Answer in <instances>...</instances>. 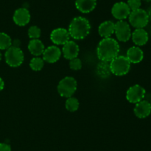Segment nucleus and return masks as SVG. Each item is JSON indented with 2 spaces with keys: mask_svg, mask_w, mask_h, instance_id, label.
Returning <instances> with one entry per match:
<instances>
[{
  "mask_svg": "<svg viewBox=\"0 0 151 151\" xmlns=\"http://www.w3.org/2000/svg\"><path fill=\"white\" fill-rule=\"evenodd\" d=\"M144 1H147V2H150V1H151V0H144Z\"/></svg>",
  "mask_w": 151,
  "mask_h": 151,
  "instance_id": "obj_32",
  "label": "nucleus"
},
{
  "mask_svg": "<svg viewBox=\"0 0 151 151\" xmlns=\"http://www.w3.org/2000/svg\"><path fill=\"white\" fill-rule=\"evenodd\" d=\"M61 50L58 46L51 45L45 48L43 53V58L44 62L50 64L55 63L61 56Z\"/></svg>",
  "mask_w": 151,
  "mask_h": 151,
  "instance_id": "obj_11",
  "label": "nucleus"
},
{
  "mask_svg": "<svg viewBox=\"0 0 151 151\" xmlns=\"http://www.w3.org/2000/svg\"><path fill=\"white\" fill-rule=\"evenodd\" d=\"M12 39L5 33L0 32V50H7L11 47Z\"/></svg>",
  "mask_w": 151,
  "mask_h": 151,
  "instance_id": "obj_23",
  "label": "nucleus"
},
{
  "mask_svg": "<svg viewBox=\"0 0 151 151\" xmlns=\"http://www.w3.org/2000/svg\"><path fill=\"white\" fill-rule=\"evenodd\" d=\"M44 66V61L39 56H35L29 62V67L34 71H40Z\"/></svg>",
  "mask_w": 151,
  "mask_h": 151,
  "instance_id": "obj_22",
  "label": "nucleus"
},
{
  "mask_svg": "<svg viewBox=\"0 0 151 151\" xmlns=\"http://www.w3.org/2000/svg\"><path fill=\"white\" fill-rule=\"evenodd\" d=\"M127 4L129 7L130 10L133 11V10L140 8L142 5V1L141 0H128Z\"/></svg>",
  "mask_w": 151,
  "mask_h": 151,
  "instance_id": "obj_26",
  "label": "nucleus"
},
{
  "mask_svg": "<svg viewBox=\"0 0 151 151\" xmlns=\"http://www.w3.org/2000/svg\"><path fill=\"white\" fill-rule=\"evenodd\" d=\"M91 30V25L86 18L78 16L74 18L69 26V33L70 37L75 40L85 38L89 34Z\"/></svg>",
  "mask_w": 151,
  "mask_h": 151,
  "instance_id": "obj_2",
  "label": "nucleus"
},
{
  "mask_svg": "<svg viewBox=\"0 0 151 151\" xmlns=\"http://www.w3.org/2000/svg\"><path fill=\"white\" fill-rule=\"evenodd\" d=\"M77 87L78 83L75 78L72 76H66L59 81L57 90L60 96L69 98L73 96L76 92Z\"/></svg>",
  "mask_w": 151,
  "mask_h": 151,
  "instance_id": "obj_4",
  "label": "nucleus"
},
{
  "mask_svg": "<svg viewBox=\"0 0 151 151\" xmlns=\"http://www.w3.org/2000/svg\"><path fill=\"white\" fill-rule=\"evenodd\" d=\"M126 57L132 64H138L144 59V53L138 46L130 47L126 53Z\"/></svg>",
  "mask_w": 151,
  "mask_h": 151,
  "instance_id": "obj_16",
  "label": "nucleus"
},
{
  "mask_svg": "<svg viewBox=\"0 0 151 151\" xmlns=\"http://www.w3.org/2000/svg\"><path fill=\"white\" fill-rule=\"evenodd\" d=\"M28 36L31 38V39H37L39 38L41 36V29L38 28L36 25H32L30 28L28 29Z\"/></svg>",
  "mask_w": 151,
  "mask_h": 151,
  "instance_id": "obj_24",
  "label": "nucleus"
},
{
  "mask_svg": "<svg viewBox=\"0 0 151 151\" xmlns=\"http://www.w3.org/2000/svg\"><path fill=\"white\" fill-rule=\"evenodd\" d=\"M115 23L112 21H105L102 22L98 28V33L103 38H109L114 33Z\"/></svg>",
  "mask_w": 151,
  "mask_h": 151,
  "instance_id": "obj_18",
  "label": "nucleus"
},
{
  "mask_svg": "<svg viewBox=\"0 0 151 151\" xmlns=\"http://www.w3.org/2000/svg\"><path fill=\"white\" fill-rule=\"evenodd\" d=\"M114 33L119 41L126 42L131 38V30L128 22L124 20H119L115 23Z\"/></svg>",
  "mask_w": 151,
  "mask_h": 151,
  "instance_id": "obj_7",
  "label": "nucleus"
},
{
  "mask_svg": "<svg viewBox=\"0 0 151 151\" xmlns=\"http://www.w3.org/2000/svg\"><path fill=\"white\" fill-rule=\"evenodd\" d=\"M136 116L139 118H145L151 113V104L147 100H142L136 104L134 108Z\"/></svg>",
  "mask_w": 151,
  "mask_h": 151,
  "instance_id": "obj_13",
  "label": "nucleus"
},
{
  "mask_svg": "<svg viewBox=\"0 0 151 151\" xmlns=\"http://www.w3.org/2000/svg\"><path fill=\"white\" fill-rule=\"evenodd\" d=\"M97 0H75V7L83 13H88L95 9Z\"/></svg>",
  "mask_w": 151,
  "mask_h": 151,
  "instance_id": "obj_17",
  "label": "nucleus"
},
{
  "mask_svg": "<svg viewBox=\"0 0 151 151\" xmlns=\"http://www.w3.org/2000/svg\"><path fill=\"white\" fill-rule=\"evenodd\" d=\"M133 42L137 46H143L148 41V33L144 28H137L131 33Z\"/></svg>",
  "mask_w": 151,
  "mask_h": 151,
  "instance_id": "obj_15",
  "label": "nucleus"
},
{
  "mask_svg": "<svg viewBox=\"0 0 151 151\" xmlns=\"http://www.w3.org/2000/svg\"><path fill=\"white\" fill-rule=\"evenodd\" d=\"M69 31L63 28H55L50 33V39L55 45H63L69 41Z\"/></svg>",
  "mask_w": 151,
  "mask_h": 151,
  "instance_id": "obj_9",
  "label": "nucleus"
},
{
  "mask_svg": "<svg viewBox=\"0 0 151 151\" xmlns=\"http://www.w3.org/2000/svg\"><path fill=\"white\" fill-rule=\"evenodd\" d=\"M1 58H2V55H1V53L0 52V61L1 60Z\"/></svg>",
  "mask_w": 151,
  "mask_h": 151,
  "instance_id": "obj_31",
  "label": "nucleus"
},
{
  "mask_svg": "<svg viewBox=\"0 0 151 151\" xmlns=\"http://www.w3.org/2000/svg\"><path fill=\"white\" fill-rule=\"evenodd\" d=\"M5 62L9 66L12 68H17L22 65V64L24 60V55L21 48L14 47H10L6 50L5 54Z\"/></svg>",
  "mask_w": 151,
  "mask_h": 151,
  "instance_id": "obj_5",
  "label": "nucleus"
},
{
  "mask_svg": "<svg viewBox=\"0 0 151 151\" xmlns=\"http://www.w3.org/2000/svg\"><path fill=\"white\" fill-rule=\"evenodd\" d=\"M21 46V41L19 38H15V39L12 40V44L11 47H18V48H20Z\"/></svg>",
  "mask_w": 151,
  "mask_h": 151,
  "instance_id": "obj_28",
  "label": "nucleus"
},
{
  "mask_svg": "<svg viewBox=\"0 0 151 151\" xmlns=\"http://www.w3.org/2000/svg\"><path fill=\"white\" fill-rule=\"evenodd\" d=\"M69 68L72 70H79L82 68V61L79 58L76 57L69 60Z\"/></svg>",
  "mask_w": 151,
  "mask_h": 151,
  "instance_id": "obj_25",
  "label": "nucleus"
},
{
  "mask_svg": "<svg viewBox=\"0 0 151 151\" xmlns=\"http://www.w3.org/2000/svg\"><path fill=\"white\" fill-rule=\"evenodd\" d=\"M96 74L100 78H107L111 74L110 64L109 62L100 61L96 67Z\"/></svg>",
  "mask_w": 151,
  "mask_h": 151,
  "instance_id": "obj_20",
  "label": "nucleus"
},
{
  "mask_svg": "<svg viewBox=\"0 0 151 151\" xmlns=\"http://www.w3.org/2000/svg\"><path fill=\"white\" fill-rule=\"evenodd\" d=\"M147 14H148V16H149V19H150L151 20V6L150 7H149L148 10H147Z\"/></svg>",
  "mask_w": 151,
  "mask_h": 151,
  "instance_id": "obj_30",
  "label": "nucleus"
},
{
  "mask_svg": "<svg viewBox=\"0 0 151 151\" xmlns=\"http://www.w3.org/2000/svg\"><path fill=\"white\" fill-rule=\"evenodd\" d=\"M119 43L111 37L103 38L97 45V55L100 61L110 62L119 55Z\"/></svg>",
  "mask_w": 151,
  "mask_h": 151,
  "instance_id": "obj_1",
  "label": "nucleus"
},
{
  "mask_svg": "<svg viewBox=\"0 0 151 151\" xmlns=\"http://www.w3.org/2000/svg\"><path fill=\"white\" fill-rule=\"evenodd\" d=\"M131 10L126 2L119 1L115 3L111 8V14L118 20H124L129 16Z\"/></svg>",
  "mask_w": 151,
  "mask_h": 151,
  "instance_id": "obj_10",
  "label": "nucleus"
},
{
  "mask_svg": "<svg viewBox=\"0 0 151 151\" xmlns=\"http://www.w3.org/2000/svg\"><path fill=\"white\" fill-rule=\"evenodd\" d=\"M0 151H11V147L6 143H0Z\"/></svg>",
  "mask_w": 151,
  "mask_h": 151,
  "instance_id": "obj_27",
  "label": "nucleus"
},
{
  "mask_svg": "<svg viewBox=\"0 0 151 151\" xmlns=\"http://www.w3.org/2000/svg\"><path fill=\"white\" fill-rule=\"evenodd\" d=\"M146 90L139 84H134L128 88L126 92V99L132 104H137L143 100L145 96Z\"/></svg>",
  "mask_w": 151,
  "mask_h": 151,
  "instance_id": "obj_8",
  "label": "nucleus"
},
{
  "mask_svg": "<svg viewBox=\"0 0 151 151\" xmlns=\"http://www.w3.org/2000/svg\"><path fill=\"white\" fill-rule=\"evenodd\" d=\"M111 73L118 76H125L129 72L131 63L125 56H119L112 59L110 62Z\"/></svg>",
  "mask_w": 151,
  "mask_h": 151,
  "instance_id": "obj_3",
  "label": "nucleus"
},
{
  "mask_svg": "<svg viewBox=\"0 0 151 151\" xmlns=\"http://www.w3.org/2000/svg\"><path fill=\"white\" fill-rule=\"evenodd\" d=\"M129 23L131 26L137 28H144L149 22V16L147 12L143 9L139 8L131 12L129 16Z\"/></svg>",
  "mask_w": 151,
  "mask_h": 151,
  "instance_id": "obj_6",
  "label": "nucleus"
},
{
  "mask_svg": "<svg viewBox=\"0 0 151 151\" xmlns=\"http://www.w3.org/2000/svg\"><path fill=\"white\" fill-rule=\"evenodd\" d=\"M27 47L31 54L33 55L34 56H41V55L43 54L44 50H45L44 44L38 38H37V39H31L28 43Z\"/></svg>",
  "mask_w": 151,
  "mask_h": 151,
  "instance_id": "obj_19",
  "label": "nucleus"
},
{
  "mask_svg": "<svg viewBox=\"0 0 151 151\" xmlns=\"http://www.w3.org/2000/svg\"><path fill=\"white\" fill-rule=\"evenodd\" d=\"M150 104H151V102H150Z\"/></svg>",
  "mask_w": 151,
  "mask_h": 151,
  "instance_id": "obj_33",
  "label": "nucleus"
},
{
  "mask_svg": "<svg viewBox=\"0 0 151 151\" xmlns=\"http://www.w3.org/2000/svg\"><path fill=\"white\" fill-rule=\"evenodd\" d=\"M79 50L78 44L75 41L69 40L66 44H63V48H62V53L65 59L71 60L74 58L78 57L79 54Z\"/></svg>",
  "mask_w": 151,
  "mask_h": 151,
  "instance_id": "obj_14",
  "label": "nucleus"
},
{
  "mask_svg": "<svg viewBox=\"0 0 151 151\" xmlns=\"http://www.w3.org/2000/svg\"><path fill=\"white\" fill-rule=\"evenodd\" d=\"M4 87V81H3L2 78L0 77V91L3 90Z\"/></svg>",
  "mask_w": 151,
  "mask_h": 151,
  "instance_id": "obj_29",
  "label": "nucleus"
},
{
  "mask_svg": "<svg viewBox=\"0 0 151 151\" xmlns=\"http://www.w3.org/2000/svg\"><path fill=\"white\" fill-rule=\"evenodd\" d=\"M30 13L25 7H20L16 10L13 14V19L15 24L19 26H25L30 21Z\"/></svg>",
  "mask_w": 151,
  "mask_h": 151,
  "instance_id": "obj_12",
  "label": "nucleus"
},
{
  "mask_svg": "<svg viewBox=\"0 0 151 151\" xmlns=\"http://www.w3.org/2000/svg\"><path fill=\"white\" fill-rule=\"evenodd\" d=\"M80 106L79 101L78 100V99H76L75 97H71L67 98L66 101V103H65V107H66V110L69 112H75L78 110Z\"/></svg>",
  "mask_w": 151,
  "mask_h": 151,
  "instance_id": "obj_21",
  "label": "nucleus"
}]
</instances>
